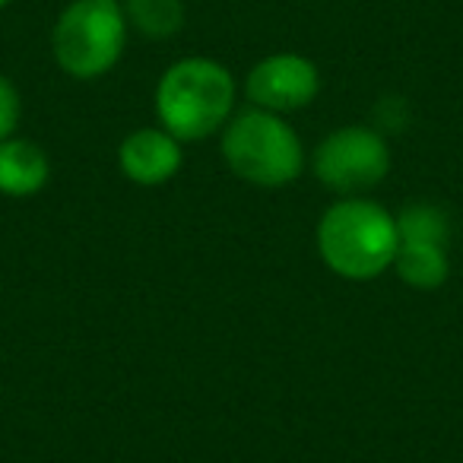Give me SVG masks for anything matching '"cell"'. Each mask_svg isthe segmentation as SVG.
<instances>
[{
    "mask_svg": "<svg viewBox=\"0 0 463 463\" xmlns=\"http://www.w3.org/2000/svg\"><path fill=\"white\" fill-rule=\"evenodd\" d=\"M400 248L397 219L368 197H343L317 222V254L336 277L368 283L393 267Z\"/></svg>",
    "mask_w": 463,
    "mask_h": 463,
    "instance_id": "6da1fadb",
    "label": "cell"
},
{
    "mask_svg": "<svg viewBox=\"0 0 463 463\" xmlns=\"http://www.w3.org/2000/svg\"><path fill=\"white\" fill-rule=\"evenodd\" d=\"M239 86L229 67L213 58H181L162 73L156 86V115L175 140L197 143L222 128L235 115Z\"/></svg>",
    "mask_w": 463,
    "mask_h": 463,
    "instance_id": "7a4b0ae2",
    "label": "cell"
},
{
    "mask_svg": "<svg viewBox=\"0 0 463 463\" xmlns=\"http://www.w3.org/2000/svg\"><path fill=\"white\" fill-rule=\"evenodd\" d=\"M222 159L254 187H289L305 172V146L283 115L245 109L222 128Z\"/></svg>",
    "mask_w": 463,
    "mask_h": 463,
    "instance_id": "3957f363",
    "label": "cell"
},
{
    "mask_svg": "<svg viewBox=\"0 0 463 463\" xmlns=\"http://www.w3.org/2000/svg\"><path fill=\"white\" fill-rule=\"evenodd\" d=\"M128 20L121 0H71L52 33L58 67L73 80H99L128 48Z\"/></svg>",
    "mask_w": 463,
    "mask_h": 463,
    "instance_id": "277c9868",
    "label": "cell"
},
{
    "mask_svg": "<svg viewBox=\"0 0 463 463\" xmlns=\"http://www.w3.org/2000/svg\"><path fill=\"white\" fill-rule=\"evenodd\" d=\"M311 172L321 187L340 197H362L374 191L391 172V146L378 128L346 124L317 143Z\"/></svg>",
    "mask_w": 463,
    "mask_h": 463,
    "instance_id": "5b68a950",
    "label": "cell"
},
{
    "mask_svg": "<svg viewBox=\"0 0 463 463\" xmlns=\"http://www.w3.org/2000/svg\"><path fill=\"white\" fill-rule=\"evenodd\" d=\"M321 92V73L315 61L296 52L267 54L264 61L248 71L245 96L254 109L273 111V115H292L308 109Z\"/></svg>",
    "mask_w": 463,
    "mask_h": 463,
    "instance_id": "8992f818",
    "label": "cell"
},
{
    "mask_svg": "<svg viewBox=\"0 0 463 463\" xmlns=\"http://www.w3.org/2000/svg\"><path fill=\"white\" fill-rule=\"evenodd\" d=\"M184 165L181 140L165 128H137L118 146V168L128 181L140 187H159L172 181Z\"/></svg>",
    "mask_w": 463,
    "mask_h": 463,
    "instance_id": "52a82bcc",
    "label": "cell"
},
{
    "mask_svg": "<svg viewBox=\"0 0 463 463\" xmlns=\"http://www.w3.org/2000/svg\"><path fill=\"white\" fill-rule=\"evenodd\" d=\"M52 181V159L35 140L7 137L0 140V194L35 197Z\"/></svg>",
    "mask_w": 463,
    "mask_h": 463,
    "instance_id": "ba28073f",
    "label": "cell"
},
{
    "mask_svg": "<svg viewBox=\"0 0 463 463\" xmlns=\"http://www.w3.org/2000/svg\"><path fill=\"white\" fill-rule=\"evenodd\" d=\"M393 270L410 289L431 292L441 289L450 277V258L444 245H419V241H400Z\"/></svg>",
    "mask_w": 463,
    "mask_h": 463,
    "instance_id": "9c48e42d",
    "label": "cell"
},
{
    "mask_svg": "<svg viewBox=\"0 0 463 463\" xmlns=\"http://www.w3.org/2000/svg\"><path fill=\"white\" fill-rule=\"evenodd\" d=\"M124 20L149 42H168L184 29V0H121Z\"/></svg>",
    "mask_w": 463,
    "mask_h": 463,
    "instance_id": "30bf717a",
    "label": "cell"
},
{
    "mask_svg": "<svg viewBox=\"0 0 463 463\" xmlns=\"http://www.w3.org/2000/svg\"><path fill=\"white\" fill-rule=\"evenodd\" d=\"M393 219H397L400 241H419V245L448 248L450 216L444 213V206L429 203V200H416V203H406Z\"/></svg>",
    "mask_w": 463,
    "mask_h": 463,
    "instance_id": "8fae6325",
    "label": "cell"
},
{
    "mask_svg": "<svg viewBox=\"0 0 463 463\" xmlns=\"http://www.w3.org/2000/svg\"><path fill=\"white\" fill-rule=\"evenodd\" d=\"M20 118H23L20 92H16V86L10 83V77H4V73H0V140L16 137Z\"/></svg>",
    "mask_w": 463,
    "mask_h": 463,
    "instance_id": "7c38bea8",
    "label": "cell"
},
{
    "mask_svg": "<svg viewBox=\"0 0 463 463\" xmlns=\"http://www.w3.org/2000/svg\"><path fill=\"white\" fill-rule=\"evenodd\" d=\"M10 4H14V0H0V10H7Z\"/></svg>",
    "mask_w": 463,
    "mask_h": 463,
    "instance_id": "4fadbf2b",
    "label": "cell"
}]
</instances>
